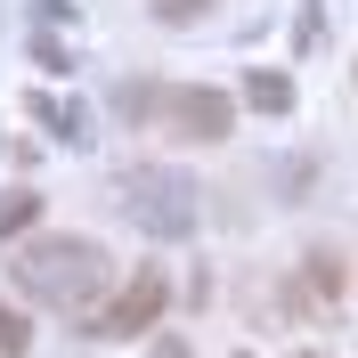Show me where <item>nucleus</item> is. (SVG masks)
<instances>
[{"instance_id": "f257e3e1", "label": "nucleus", "mask_w": 358, "mask_h": 358, "mask_svg": "<svg viewBox=\"0 0 358 358\" xmlns=\"http://www.w3.org/2000/svg\"><path fill=\"white\" fill-rule=\"evenodd\" d=\"M8 285L24 301H41V310H90L114 285V261L90 236H24L8 252Z\"/></svg>"}, {"instance_id": "f03ea898", "label": "nucleus", "mask_w": 358, "mask_h": 358, "mask_svg": "<svg viewBox=\"0 0 358 358\" xmlns=\"http://www.w3.org/2000/svg\"><path fill=\"white\" fill-rule=\"evenodd\" d=\"M114 203H122V220H131L138 236H155V245H179V236L203 228V187L179 171V163H131L122 187H114Z\"/></svg>"}, {"instance_id": "7ed1b4c3", "label": "nucleus", "mask_w": 358, "mask_h": 358, "mask_svg": "<svg viewBox=\"0 0 358 358\" xmlns=\"http://www.w3.org/2000/svg\"><path fill=\"white\" fill-rule=\"evenodd\" d=\"M163 301H171L163 268H155V261H138V268H131V285L114 293V301H106L98 317H90V326H98L106 342H122V334H138V326H155V317H163Z\"/></svg>"}, {"instance_id": "20e7f679", "label": "nucleus", "mask_w": 358, "mask_h": 358, "mask_svg": "<svg viewBox=\"0 0 358 358\" xmlns=\"http://www.w3.org/2000/svg\"><path fill=\"white\" fill-rule=\"evenodd\" d=\"M163 122H171L179 138H228L236 131V98L228 90H203V82H187V90H163Z\"/></svg>"}, {"instance_id": "39448f33", "label": "nucleus", "mask_w": 358, "mask_h": 358, "mask_svg": "<svg viewBox=\"0 0 358 358\" xmlns=\"http://www.w3.org/2000/svg\"><path fill=\"white\" fill-rule=\"evenodd\" d=\"M24 106L41 114V122L66 138V147H82V138H90V114H82V106H66V98H24Z\"/></svg>"}, {"instance_id": "423d86ee", "label": "nucleus", "mask_w": 358, "mask_h": 358, "mask_svg": "<svg viewBox=\"0 0 358 358\" xmlns=\"http://www.w3.org/2000/svg\"><path fill=\"white\" fill-rule=\"evenodd\" d=\"M245 106H261V114H285L293 106V82H285V73H252V82H245Z\"/></svg>"}, {"instance_id": "0eeeda50", "label": "nucleus", "mask_w": 358, "mask_h": 358, "mask_svg": "<svg viewBox=\"0 0 358 358\" xmlns=\"http://www.w3.org/2000/svg\"><path fill=\"white\" fill-rule=\"evenodd\" d=\"M41 220V196H33V187H17V196H0V236H8V245H17L24 228Z\"/></svg>"}, {"instance_id": "6e6552de", "label": "nucleus", "mask_w": 358, "mask_h": 358, "mask_svg": "<svg viewBox=\"0 0 358 358\" xmlns=\"http://www.w3.org/2000/svg\"><path fill=\"white\" fill-rule=\"evenodd\" d=\"M24 350H33V334H24V317L0 301V358H24Z\"/></svg>"}, {"instance_id": "1a4fd4ad", "label": "nucleus", "mask_w": 358, "mask_h": 358, "mask_svg": "<svg viewBox=\"0 0 358 358\" xmlns=\"http://www.w3.org/2000/svg\"><path fill=\"white\" fill-rule=\"evenodd\" d=\"M163 17H171V24H196V17H203V0H163Z\"/></svg>"}, {"instance_id": "9d476101", "label": "nucleus", "mask_w": 358, "mask_h": 358, "mask_svg": "<svg viewBox=\"0 0 358 358\" xmlns=\"http://www.w3.org/2000/svg\"><path fill=\"white\" fill-rule=\"evenodd\" d=\"M301 358H317V350H301Z\"/></svg>"}]
</instances>
